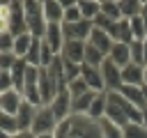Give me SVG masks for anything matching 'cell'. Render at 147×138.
<instances>
[{
    "label": "cell",
    "mask_w": 147,
    "mask_h": 138,
    "mask_svg": "<svg viewBox=\"0 0 147 138\" xmlns=\"http://www.w3.org/2000/svg\"><path fill=\"white\" fill-rule=\"evenodd\" d=\"M25 9V21H28V32L37 39H44V32L48 28L44 18V0H23Z\"/></svg>",
    "instance_id": "cell-1"
},
{
    "label": "cell",
    "mask_w": 147,
    "mask_h": 138,
    "mask_svg": "<svg viewBox=\"0 0 147 138\" xmlns=\"http://www.w3.org/2000/svg\"><path fill=\"white\" fill-rule=\"evenodd\" d=\"M55 126H57V117L53 115L51 106H39L30 131H32L34 136H46V133H53V131H55Z\"/></svg>",
    "instance_id": "cell-2"
},
{
    "label": "cell",
    "mask_w": 147,
    "mask_h": 138,
    "mask_svg": "<svg viewBox=\"0 0 147 138\" xmlns=\"http://www.w3.org/2000/svg\"><path fill=\"white\" fill-rule=\"evenodd\" d=\"M99 69H101V76H103V87H106V92H117V90L122 87V69H119L115 62H110L108 57L103 60V64H101Z\"/></svg>",
    "instance_id": "cell-3"
},
{
    "label": "cell",
    "mask_w": 147,
    "mask_h": 138,
    "mask_svg": "<svg viewBox=\"0 0 147 138\" xmlns=\"http://www.w3.org/2000/svg\"><path fill=\"white\" fill-rule=\"evenodd\" d=\"M92 21H78V23H62L64 30V39L67 41H87L92 34Z\"/></svg>",
    "instance_id": "cell-4"
},
{
    "label": "cell",
    "mask_w": 147,
    "mask_h": 138,
    "mask_svg": "<svg viewBox=\"0 0 147 138\" xmlns=\"http://www.w3.org/2000/svg\"><path fill=\"white\" fill-rule=\"evenodd\" d=\"M55 55H60L62 53V48H64V30H62V23H48V28H46V32H44V39H41Z\"/></svg>",
    "instance_id": "cell-5"
},
{
    "label": "cell",
    "mask_w": 147,
    "mask_h": 138,
    "mask_svg": "<svg viewBox=\"0 0 147 138\" xmlns=\"http://www.w3.org/2000/svg\"><path fill=\"white\" fill-rule=\"evenodd\" d=\"M37 85H39V94H41L44 106H48L55 99V94L60 92V87H57V83H55V78L51 76L48 69H39V83Z\"/></svg>",
    "instance_id": "cell-6"
},
{
    "label": "cell",
    "mask_w": 147,
    "mask_h": 138,
    "mask_svg": "<svg viewBox=\"0 0 147 138\" xmlns=\"http://www.w3.org/2000/svg\"><path fill=\"white\" fill-rule=\"evenodd\" d=\"M11 23H9V32L14 37L18 34H25L28 32V21H25V9H23V2L21 0H11Z\"/></svg>",
    "instance_id": "cell-7"
},
{
    "label": "cell",
    "mask_w": 147,
    "mask_h": 138,
    "mask_svg": "<svg viewBox=\"0 0 147 138\" xmlns=\"http://www.w3.org/2000/svg\"><path fill=\"white\" fill-rule=\"evenodd\" d=\"M48 106H51L53 115L57 117V122L71 117V94H69V90H60V92L55 94V99H53Z\"/></svg>",
    "instance_id": "cell-8"
},
{
    "label": "cell",
    "mask_w": 147,
    "mask_h": 138,
    "mask_svg": "<svg viewBox=\"0 0 147 138\" xmlns=\"http://www.w3.org/2000/svg\"><path fill=\"white\" fill-rule=\"evenodd\" d=\"M85 46H87V41H64V48H62L60 55L67 62L83 64L85 62Z\"/></svg>",
    "instance_id": "cell-9"
},
{
    "label": "cell",
    "mask_w": 147,
    "mask_h": 138,
    "mask_svg": "<svg viewBox=\"0 0 147 138\" xmlns=\"http://www.w3.org/2000/svg\"><path fill=\"white\" fill-rule=\"evenodd\" d=\"M80 78L85 80V85L94 92H106L103 87V76H101V69L99 67H90V64H83L80 67Z\"/></svg>",
    "instance_id": "cell-10"
},
{
    "label": "cell",
    "mask_w": 147,
    "mask_h": 138,
    "mask_svg": "<svg viewBox=\"0 0 147 138\" xmlns=\"http://www.w3.org/2000/svg\"><path fill=\"white\" fill-rule=\"evenodd\" d=\"M21 103H23V94L18 90H9V92H2L0 94V110L7 113V115H14L16 117Z\"/></svg>",
    "instance_id": "cell-11"
},
{
    "label": "cell",
    "mask_w": 147,
    "mask_h": 138,
    "mask_svg": "<svg viewBox=\"0 0 147 138\" xmlns=\"http://www.w3.org/2000/svg\"><path fill=\"white\" fill-rule=\"evenodd\" d=\"M108 34L113 37V41H115V44H131V41H133V34H131V23H129V18H119V21H115Z\"/></svg>",
    "instance_id": "cell-12"
},
{
    "label": "cell",
    "mask_w": 147,
    "mask_h": 138,
    "mask_svg": "<svg viewBox=\"0 0 147 138\" xmlns=\"http://www.w3.org/2000/svg\"><path fill=\"white\" fill-rule=\"evenodd\" d=\"M87 44L90 46H94V48H99L106 57H108V53H110V48L115 46V41H113V37L108 34V32H103V30H99V28H92V34H90V39H87Z\"/></svg>",
    "instance_id": "cell-13"
},
{
    "label": "cell",
    "mask_w": 147,
    "mask_h": 138,
    "mask_svg": "<svg viewBox=\"0 0 147 138\" xmlns=\"http://www.w3.org/2000/svg\"><path fill=\"white\" fill-rule=\"evenodd\" d=\"M34 115H37V106H32V103H28V101L23 99V103H21V108H18V113H16L18 129H21V131H30V129H32V122H34Z\"/></svg>",
    "instance_id": "cell-14"
},
{
    "label": "cell",
    "mask_w": 147,
    "mask_h": 138,
    "mask_svg": "<svg viewBox=\"0 0 147 138\" xmlns=\"http://www.w3.org/2000/svg\"><path fill=\"white\" fill-rule=\"evenodd\" d=\"M142 83H145V67L131 62L122 69V85H142Z\"/></svg>",
    "instance_id": "cell-15"
},
{
    "label": "cell",
    "mask_w": 147,
    "mask_h": 138,
    "mask_svg": "<svg viewBox=\"0 0 147 138\" xmlns=\"http://www.w3.org/2000/svg\"><path fill=\"white\" fill-rule=\"evenodd\" d=\"M44 18L46 23H64V7L60 0H44Z\"/></svg>",
    "instance_id": "cell-16"
},
{
    "label": "cell",
    "mask_w": 147,
    "mask_h": 138,
    "mask_svg": "<svg viewBox=\"0 0 147 138\" xmlns=\"http://www.w3.org/2000/svg\"><path fill=\"white\" fill-rule=\"evenodd\" d=\"M108 60L115 62L119 69H124L126 64H131V51H129V44H115L108 53Z\"/></svg>",
    "instance_id": "cell-17"
},
{
    "label": "cell",
    "mask_w": 147,
    "mask_h": 138,
    "mask_svg": "<svg viewBox=\"0 0 147 138\" xmlns=\"http://www.w3.org/2000/svg\"><path fill=\"white\" fill-rule=\"evenodd\" d=\"M126 101H131L133 106H138L140 110L147 106V101H145V97H142V90H140V85H122L119 90H117Z\"/></svg>",
    "instance_id": "cell-18"
},
{
    "label": "cell",
    "mask_w": 147,
    "mask_h": 138,
    "mask_svg": "<svg viewBox=\"0 0 147 138\" xmlns=\"http://www.w3.org/2000/svg\"><path fill=\"white\" fill-rule=\"evenodd\" d=\"M96 94H99V92L90 90V92H85L83 97L71 99V115H87V113H90V106H92V101H94Z\"/></svg>",
    "instance_id": "cell-19"
},
{
    "label": "cell",
    "mask_w": 147,
    "mask_h": 138,
    "mask_svg": "<svg viewBox=\"0 0 147 138\" xmlns=\"http://www.w3.org/2000/svg\"><path fill=\"white\" fill-rule=\"evenodd\" d=\"M106 106H108V92H99V94L94 97L92 106H90L87 117H90V120H94V122L103 120V117H106Z\"/></svg>",
    "instance_id": "cell-20"
},
{
    "label": "cell",
    "mask_w": 147,
    "mask_h": 138,
    "mask_svg": "<svg viewBox=\"0 0 147 138\" xmlns=\"http://www.w3.org/2000/svg\"><path fill=\"white\" fill-rule=\"evenodd\" d=\"M32 41H34V37L30 34V32H25V34H18V37H14V55L18 57V60H25V55H28V51L32 48Z\"/></svg>",
    "instance_id": "cell-21"
},
{
    "label": "cell",
    "mask_w": 147,
    "mask_h": 138,
    "mask_svg": "<svg viewBox=\"0 0 147 138\" xmlns=\"http://www.w3.org/2000/svg\"><path fill=\"white\" fill-rule=\"evenodd\" d=\"M142 0H119V9H122V18H136L142 14Z\"/></svg>",
    "instance_id": "cell-22"
},
{
    "label": "cell",
    "mask_w": 147,
    "mask_h": 138,
    "mask_svg": "<svg viewBox=\"0 0 147 138\" xmlns=\"http://www.w3.org/2000/svg\"><path fill=\"white\" fill-rule=\"evenodd\" d=\"M25 74H28V62H25V60H16V64L11 67V80H14V90L23 92V85H25Z\"/></svg>",
    "instance_id": "cell-23"
},
{
    "label": "cell",
    "mask_w": 147,
    "mask_h": 138,
    "mask_svg": "<svg viewBox=\"0 0 147 138\" xmlns=\"http://www.w3.org/2000/svg\"><path fill=\"white\" fill-rule=\"evenodd\" d=\"M78 7H80V14H83L85 21H94L101 14V2L99 0H78Z\"/></svg>",
    "instance_id": "cell-24"
},
{
    "label": "cell",
    "mask_w": 147,
    "mask_h": 138,
    "mask_svg": "<svg viewBox=\"0 0 147 138\" xmlns=\"http://www.w3.org/2000/svg\"><path fill=\"white\" fill-rule=\"evenodd\" d=\"M62 7H64V23H78L83 21V14H80V7L76 0H60Z\"/></svg>",
    "instance_id": "cell-25"
},
{
    "label": "cell",
    "mask_w": 147,
    "mask_h": 138,
    "mask_svg": "<svg viewBox=\"0 0 147 138\" xmlns=\"http://www.w3.org/2000/svg\"><path fill=\"white\" fill-rule=\"evenodd\" d=\"M99 131H101V138H124V129L113 124L110 120H99Z\"/></svg>",
    "instance_id": "cell-26"
},
{
    "label": "cell",
    "mask_w": 147,
    "mask_h": 138,
    "mask_svg": "<svg viewBox=\"0 0 147 138\" xmlns=\"http://www.w3.org/2000/svg\"><path fill=\"white\" fill-rule=\"evenodd\" d=\"M25 62H28V67L41 69V39H37V37H34L32 48H30V51H28V55H25Z\"/></svg>",
    "instance_id": "cell-27"
},
{
    "label": "cell",
    "mask_w": 147,
    "mask_h": 138,
    "mask_svg": "<svg viewBox=\"0 0 147 138\" xmlns=\"http://www.w3.org/2000/svg\"><path fill=\"white\" fill-rule=\"evenodd\" d=\"M101 14L108 16L110 21H119V18H122L119 0H101Z\"/></svg>",
    "instance_id": "cell-28"
},
{
    "label": "cell",
    "mask_w": 147,
    "mask_h": 138,
    "mask_svg": "<svg viewBox=\"0 0 147 138\" xmlns=\"http://www.w3.org/2000/svg\"><path fill=\"white\" fill-rule=\"evenodd\" d=\"M103 60H106V55L99 51V48H94V46H85V62L83 64H90V67H101L103 64Z\"/></svg>",
    "instance_id": "cell-29"
},
{
    "label": "cell",
    "mask_w": 147,
    "mask_h": 138,
    "mask_svg": "<svg viewBox=\"0 0 147 138\" xmlns=\"http://www.w3.org/2000/svg\"><path fill=\"white\" fill-rule=\"evenodd\" d=\"M131 23V34H133V41H145L147 39V25L142 21V16H136L129 21Z\"/></svg>",
    "instance_id": "cell-30"
},
{
    "label": "cell",
    "mask_w": 147,
    "mask_h": 138,
    "mask_svg": "<svg viewBox=\"0 0 147 138\" xmlns=\"http://www.w3.org/2000/svg\"><path fill=\"white\" fill-rule=\"evenodd\" d=\"M0 131H5V133H9V136H16V133L21 131L16 117H14V115H7V113L0 110Z\"/></svg>",
    "instance_id": "cell-31"
},
{
    "label": "cell",
    "mask_w": 147,
    "mask_h": 138,
    "mask_svg": "<svg viewBox=\"0 0 147 138\" xmlns=\"http://www.w3.org/2000/svg\"><path fill=\"white\" fill-rule=\"evenodd\" d=\"M129 51H131V62L145 67V41H131Z\"/></svg>",
    "instance_id": "cell-32"
},
{
    "label": "cell",
    "mask_w": 147,
    "mask_h": 138,
    "mask_svg": "<svg viewBox=\"0 0 147 138\" xmlns=\"http://www.w3.org/2000/svg\"><path fill=\"white\" fill-rule=\"evenodd\" d=\"M9 23H11V5L0 2V34L9 32Z\"/></svg>",
    "instance_id": "cell-33"
},
{
    "label": "cell",
    "mask_w": 147,
    "mask_h": 138,
    "mask_svg": "<svg viewBox=\"0 0 147 138\" xmlns=\"http://www.w3.org/2000/svg\"><path fill=\"white\" fill-rule=\"evenodd\" d=\"M124 138H147V129H145V124L129 122V124L124 126Z\"/></svg>",
    "instance_id": "cell-34"
},
{
    "label": "cell",
    "mask_w": 147,
    "mask_h": 138,
    "mask_svg": "<svg viewBox=\"0 0 147 138\" xmlns=\"http://www.w3.org/2000/svg\"><path fill=\"white\" fill-rule=\"evenodd\" d=\"M67 90H69L71 99H78V97H83L85 92H90V87L85 85V80H83V78H76V80H71V83L67 85Z\"/></svg>",
    "instance_id": "cell-35"
},
{
    "label": "cell",
    "mask_w": 147,
    "mask_h": 138,
    "mask_svg": "<svg viewBox=\"0 0 147 138\" xmlns=\"http://www.w3.org/2000/svg\"><path fill=\"white\" fill-rule=\"evenodd\" d=\"M62 57V55H60ZM64 62V80H67V85L71 83V80H76V78H80V67L83 64H74V62H67V60H62Z\"/></svg>",
    "instance_id": "cell-36"
},
{
    "label": "cell",
    "mask_w": 147,
    "mask_h": 138,
    "mask_svg": "<svg viewBox=\"0 0 147 138\" xmlns=\"http://www.w3.org/2000/svg\"><path fill=\"white\" fill-rule=\"evenodd\" d=\"M69 133H71V117L57 122V126H55V131H53V138H67Z\"/></svg>",
    "instance_id": "cell-37"
},
{
    "label": "cell",
    "mask_w": 147,
    "mask_h": 138,
    "mask_svg": "<svg viewBox=\"0 0 147 138\" xmlns=\"http://www.w3.org/2000/svg\"><path fill=\"white\" fill-rule=\"evenodd\" d=\"M11 51H14V34L2 32L0 34V53H11Z\"/></svg>",
    "instance_id": "cell-38"
},
{
    "label": "cell",
    "mask_w": 147,
    "mask_h": 138,
    "mask_svg": "<svg viewBox=\"0 0 147 138\" xmlns=\"http://www.w3.org/2000/svg\"><path fill=\"white\" fill-rule=\"evenodd\" d=\"M9 90H14L11 71H5V69H0V94H2V92H9Z\"/></svg>",
    "instance_id": "cell-39"
},
{
    "label": "cell",
    "mask_w": 147,
    "mask_h": 138,
    "mask_svg": "<svg viewBox=\"0 0 147 138\" xmlns=\"http://www.w3.org/2000/svg\"><path fill=\"white\" fill-rule=\"evenodd\" d=\"M16 55L14 53H0V69H5V71H11V67L16 64Z\"/></svg>",
    "instance_id": "cell-40"
},
{
    "label": "cell",
    "mask_w": 147,
    "mask_h": 138,
    "mask_svg": "<svg viewBox=\"0 0 147 138\" xmlns=\"http://www.w3.org/2000/svg\"><path fill=\"white\" fill-rule=\"evenodd\" d=\"M14 138H37V136H34L32 131H18V133H16Z\"/></svg>",
    "instance_id": "cell-41"
},
{
    "label": "cell",
    "mask_w": 147,
    "mask_h": 138,
    "mask_svg": "<svg viewBox=\"0 0 147 138\" xmlns=\"http://www.w3.org/2000/svg\"><path fill=\"white\" fill-rule=\"evenodd\" d=\"M140 16H142V21H145V25H147V0H145V5H142V14H140Z\"/></svg>",
    "instance_id": "cell-42"
},
{
    "label": "cell",
    "mask_w": 147,
    "mask_h": 138,
    "mask_svg": "<svg viewBox=\"0 0 147 138\" xmlns=\"http://www.w3.org/2000/svg\"><path fill=\"white\" fill-rule=\"evenodd\" d=\"M142 124H145V129H147V106L142 108Z\"/></svg>",
    "instance_id": "cell-43"
},
{
    "label": "cell",
    "mask_w": 147,
    "mask_h": 138,
    "mask_svg": "<svg viewBox=\"0 0 147 138\" xmlns=\"http://www.w3.org/2000/svg\"><path fill=\"white\" fill-rule=\"evenodd\" d=\"M140 90H142V97H145V101H147V83H142V85H140Z\"/></svg>",
    "instance_id": "cell-44"
},
{
    "label": "cell",
    "mask_w": 147,
    "mask_h": 138,
    "mask_svg": "<svg viewBox=\"0 0 147 138\" xmlns=\"http://www.w3.org/2000/svg\"><path fill=\"white\" fill-rule=\"evenodd\" d=\"M0 138H14V136H9V133H5V131H0Z\"/></svg>",
    "instance_id": "cell-45"
},
{
    "label": "cell",
    "mask_w": 147,
    "mask_h": 138,
    "mask_svg": "<svg viewBox=\"0 0 147 138\" xmlns=\"http://www.w3.org/2000/svg\"><path fill=\"white\" fill-rule=\"evenodd\" d=\"M145 64H147V39H145Z\"/></svg>",
    "instance_id": "cell-46"
},
{
    "label": "cell",
    "mask_w": 147,
    "mask_h": 138,
    "mask_svg": "<svg viewBox=\"0 0 147 138\" xmlns=\"http://www.w3.org/2000/svg\"><path fill=\"white\" fill-rule=\"evenodd\" d=\"M37 138H53V133H46V136H37Z\"/></svg>",
    "instance_id": "cell-47"
},
{
    "label": "cell",
    "mask_w": 147,
    "mask_h": 138,
    "mask_svg": "<svg viewBox=\"0 0 147 138\" xmlns=\"http://www.w3.org/2000/svg\"><path fill=\"white\" fill-rule=\"evenodd\" d=\"M145 83H147V64H145Z\"/></svg>",
    "instance_id": "cell-48"
}]
</instances>
